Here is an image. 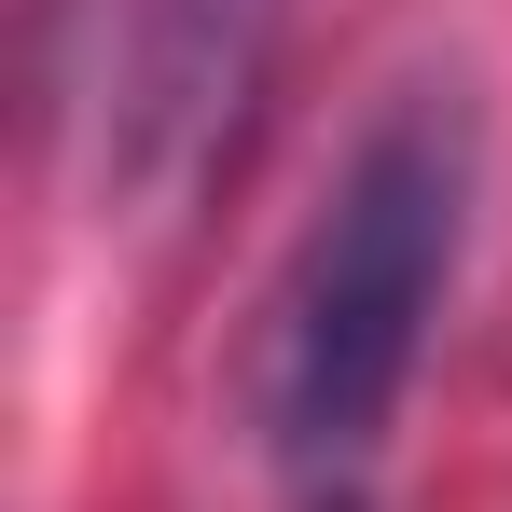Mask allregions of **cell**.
Instances as JSON below:
<instances>
[{
  "instance_id": "1",
  "label": "cell",
  "mask_w": 512,
  "mask_h": 512,
  "mask_svg": "<svg viewBox=\"0 0 512 512\" xmlns=\"http://www.w3.org/2000/svg\"><path fill=\"white\" fill-rule=\"evenodd\" d=\"M471 222H485V111L457 70H416L360 111V139L333 153L305 236L263 291L250 429L291 512H374L388 429H402L429 333L457 305Z\"/></svg>"
},
{
  "instance_id": "2",
  "label": "cell",
  "mask_w": 512,
  "mask_h": 512,
  "mask_svg": "<svg viewBox=\"0 0 512 512\" xmlns=\"http://www.w3.org/2000/svg\"><path fill=\"white\" fill-rule=\"evenodd\" d=\"M291 0H84L70 56V167L97 222H167L236 167L277 84Z\"/></svg>"
}]
</instances>
